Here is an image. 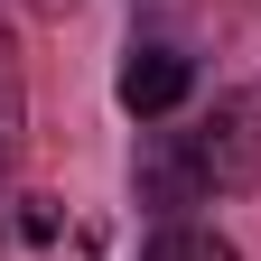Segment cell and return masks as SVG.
Segmentation results:
<instances>
[{"instance_id": "cell-6", "label": "cell", "mask_w": 261, "mask_h": 261, "mask_svg": "<svg viewBox=\"0 0 261 261\" xmlns=\"http://www.w3.org/2000/svg\"><path fill=\"white\" fill-rule=\"evenodd\" d=\"M28 10H47V19H65V10H75V0H28Z\"/></svg>"}, {"instance_id": "cell-2", "label": "cell", "mask_w": 261, "mask_h": 261, "mask_svg": "<svg viewBox=\"0 0 261 261\" xmlns=\"http://www.w3.org/2000/svg\"><path fill=\"white\" fill-rule=\"evenodd\" d=\"M196 140H205V177H215V196H252V187H261V75L224 93V103L196 121Z\"/></svg>"}, {"instance_id": "cell-3", "label": "cell", "mask_w": 261, "mask_h": 261, "mask_svg": "<svg viewBox=\"0 0 261 261\" xmlns=\"http://www.w3.org/2000/svg\"><path fill=\"white\" fill-rule=\"evenodd\" d=\"M187 84H196V65H187L177 47H130L112 93H121V112H130V121H168V112L187 103Z\"/></svg>"}, {"instance_id": "cell-4", "label": "cell", "mask_w": 261, "mask_h": 261, "mask_svg": "<svg viewBox=\"0 0 261 261\" xmlns=\"http://www.w3.org/2000/svg\"><path fill=\"white\" fill-rule=\"evenodd\" d=\"M19 149H28V75H19V38H10V19H0V215H10Z\"/></svg>"}, {"instance_id": "cell-5", "label": "cell", "mask_w": 261, "mask_h": 261, "mask_svg": "<svg viewBox=\"0 0 261 261\" xmlns=\"http://www.w3.org/2000/svg\"><path fill=\"white\" fill-rule=\"evenodd\" d=\"M140 261H243L233 233H215V224H159L140 243Z\"/></svg>"}, {"instance_id": "cell-1", "label": "cell", "mask_w": 261, "mask_h": 261, "mask_svg": "<svg viewBox=\"0 0 261 261\" xmlns=\"http://www.w3.org/2000/svg\"><path fill=\"white\" fill-rule=\"evenodd\" d=\"M130 196H140L159 224H187V205H215V177H205V140H196V121H187V130H140Z\"/></svg>"}]
</instances>
